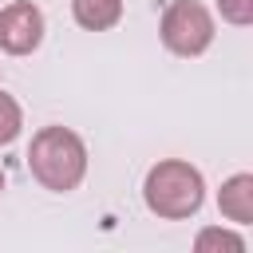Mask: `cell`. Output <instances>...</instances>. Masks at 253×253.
I'll return each instance as SVG.
<instances>
[{"label":"cell","mask_w":253,"mask_h":253,"mask_svg":"<svg viewBox=\"0 0 253 253\" xmlns=\"http://www.w3.org/2000/svg\"><path fill=\"white\" fill-rule=\"evenodd\" d=\"M71 16L87 32H107L123 20V0H71Z\"/></svg>","instance_id":"cell-6"},{"label":"cell","mask_w":253,"mask_h":253,"mask_svg":"<svg viewBox=\"0 0 253 253\" xmlns=\"http://www.w3.org/2000/svg\"><path fill=\"white\" fill-rule=\"evenodd\" d=\"M0 190H4V170H0Z\"/></svg>","instance_id":"cell-10"},{"label":"cell","mask_w":253,"mask_h":253,"mask_svg":"<svg viewBox=\"0 0 253 253\" xmlns=\"http://www.w3.org/2000/svg\"><path fill=\"white\" fill-rule=\"evenodd\" d=\"M28 170L43 190L67 194L87 174V146L71 126H43L32 134L28 146Z\"/></svg>","instance_id":"cell-1"},{"label":"cell","mask_w":253,"mask_h":253,"mask_svg":"<svg viewBox=\"0 0 253 253\" xmlns=\"http://www.w3.org/2000/svg\"><path fill=\"white\" fill-rule=\"evenodd\" d=\"M142 198H146V210L158 213V217H170V221L194 217L202 210V202H206L202 170L190 166L186 158H162V162H154L146 170Z\"/></svg>","instance_id":"cell-2"},{"label":"cell","mask_w":253,"mask_h":253,"mask_svg":"<svg viewBox=\"0 0 253 253\" xmlns=\"http://www.w3.org/2000/svg\"><path fill=\"white\" fill-rule=\"evenodd\" d=\"M20 126H24V111H20V103H16L8 91H0V146L16 142Z\"/></svg>","instance_id":"cell-8"},{"label":"cell","mask_w":253,"mask_h":253,"mask_svg":"<svg viewBox=\"0 0 253 253\" xmlns=\"http://www.w3.org/2000/svg\"><path fill=\"white\" fill-rule=\"evenodd\" d=\"M158 36H162L166 51L194 59L213 43V16L198 0H170L162 20H158Z\"/></svg>","instance_id":"cell-3"},{"label":"cell","mask_w":253,"mask_h":253,"mask_svg":"<svg viewBox=\"0 0 253 253\" xmlns=\"http://www.w3.org/2000/svg\"><path fill=\"white\" fill-rule=\"evenodd\" d=\"M43 43V12L32 0H16L0 8V51L32 55Z\"/></svg>","instance_id":"cell-4"},{"label":"cell","mask_w":253,"mask_h":253,"mask_svg":"<svg viewBox=\"0 0 253 253\" xmlns=\"http://www.w3.org/2000/svg\"><path fill=\"white\" fill-rule=\"evenodd\" d=\"M217 210L237 221V225H249L253 221V174H233L221 182L217 190Z\"/></svg>","instance_id":"cell-5"},{"label":"cell","mask_w":253,"mask_h":253,"mask_svg":"<svg viewBox=\"0 0 253 253\" xmlns=\"http://www.w3.org/2000/svg\"><path fill=\"white\" fill-rule=\"evenodd\" d=\"M194 249H198V253H210V249L245 253V237H241V233H233V229H217V225H210V229H202V233L194 237Z\"/></svg>","instance_id":"cell-7"},{"label":"cell","mask_w":253,"mask_h":253,"mask_svg":"<svg viewBox=\"0 0 253 253\" xmlns=\"http://www.w3.org/2000/svg\"><path fill=\"white\" fill-rule=\"evenodd\" d=\"M221 20H229L233 28H249L253 24V0H217Z\"/></svg>","instance_id":"cell-9"}]
</instances>
